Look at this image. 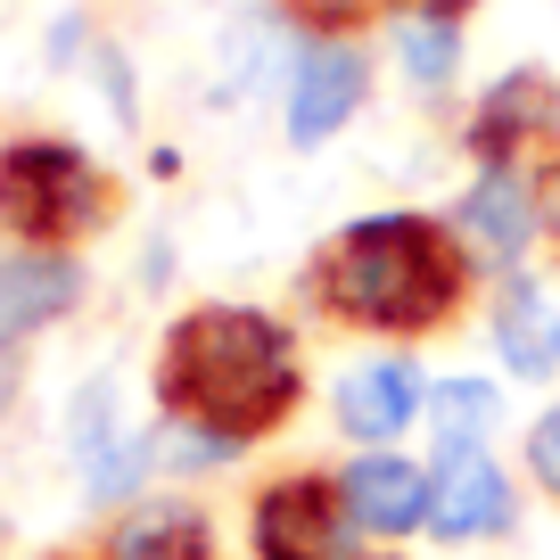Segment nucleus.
Listing matches in <instances>:
<instances>
[{"label":"nucleus","instance_id":"f257e3e1","mask_svg":"<svg viewBox=\"0 0 560 560\" xmlns=\"http://www.w3.org/2000/svg\"><path fill=\"white\" fill-rule=\"evenodd\" d=\"M478 256L462 247L454 223L420 207H387L363 223L330 231L305 264V298L338 322V330H371V338H429L470 305Z\"/></svg>","mask_w":560,"mask_h":560},{"label":"nucleus","instance_id":"f03ea898","mask_svg":"<svg viewBox=\"0 0 560 560\" xmlns=\"http://www.w3.org/2000/svg\"><path fill=\"white\" fill-rule=\"evenodd\" d=\"M158 404L174 429H198L223 454L272 438L305 404V363L289 322L264 305H190L158 347Z\"/></svg>","mask_w":560,"mask_h":560},{"label":"nucleus","instance_id":"7ed1b4c3","mask_svg":"<svg viewBox=\"0 0 560 560\" xmlns=\"http://www.w3.org/2000/svg\"><path fill=\"white\" fill-rule=\"evenodd\" d=\"M107 214H116V190L74 140H9L0 149V231L18 247H74Z\"/></svg>","mask_w":560,"mask_h":560},{"label":"nucleus","instance_id":"20e7f679","mask_svg":"<svg viewBox=\"0 0 560 560\" xmlns=\"http://www.w3.org/2000/svg\"><path fill=\"white\" fill-rule=\"evenodd\" d=\"M247 536H256V560H347V494H338V478L322 470H289L272 478V487L256 494V511H247Z\"/></svg>","mask_w":560,"mask_h":560},{"label":"nucleus","instance_id":"39448f33","mask_svg":"<svg viewBox=\"0 0 560 560\" xmlns=\"http://www.w3.org/2000/svg\"><path fill=\"white\" fill-rule=\"evenodd\" d=\"M438 494H429V536L438 544H494L520 527V494H511L503 462L487 445H438Z\"/></svg>","mask_w":560,"mask_h":560},{"label":"nucleus","instance_id":"423d86ee","mask_svg":"<svg viewBox=\"0 0 560 560\" xmlns=\"http://www.w3.org/2000/svg\"><path fill=\"white\" fill-rule=\"evenodd\" d=\"M544 140H560V83L544 67H511L503 83L470 107V124H462V149H470L478 165H520Z\"/></svg>","mask_w":560,"mask_h":560},{"label":"nucleus","instance_id":"0eeeda50","mask_svg":"<svg viewBox=\"0 0 560 560\" xmlns=\"http://www.w3.org/2000/svg\"><path fill=\"white\" fill-rule=\"evenodd\" d=\"M454 231H462V247H470L487 272L511 280L527 264V247L544 240L536 182H520V165H478V182L462 190V207H454Z\"/></svg>","mask_w":560,"mask_h":560},{"label":"nucleus","instance_id":"6e6552de","mask_svg":"<svg viewBox=\"0 0 560 560\" xmlns=\"http://www.w3.org/2000/svg\"><path fill=\"white\" fill-rule=\"evenodd\" d=\"M371 100V58L354 42H314L289 74V149H322L338 140Z\"/></svg>","mask_w":560,"mask_h":560},{"label":"nucleus","instance_id":"1a4fd4ad","mask_svg":"<svg viewBox=\"0 0 560 560\" xmlns=\"http://www.w3.org/2000/svg\"><path fill=\"white\" fill-rule=\"evenodd\" d=\"M338 494H347V520L354 536H412V527H429V494H438V478L420 470L412 454H396V445H371V454H354L347 470H338Z\"/></svg>","mask_w":560,"mask_h":560},{"label":"nucleus","instance_id":"9d476101","mask_svg":"<svg viewBox=\"0 0 560 560\" xmlns=\"http://www.w3.org/2000/svg\"><path fill=\"white\" fill-rule=\"evenodd\" d=\"M420 404H429V387H420V371L404 363V354H371V363H354L347 380L330 387V412L338 429H347L354 445H396L404 429L420 420Z\"/></svg>","mask_w":560,"mask_h":560},{"label":"nucleus","instance_id":"9b49d317","mask_svg":"<svg viewBox=\"0 0 560 560\" xmlns=\"http://www.w3.org/2000/svg\"><path fill=\"white\" fill-rule=\"evenodd\" d=\"M83 305V264L67 247H18V256H0V354L18 347V338L50 330Z\"/></svg>","mask_w":560,"mask_h":560},{"label":"nucleus","instance_id":"f8f14e48","mask_svg":"<svg viewBox=\"0 0 560 560\" xmlns=\"http://www.w3.org/2000/svg\"><path fill=\"white\" fill-rule=\"evenodd\" d=\"M494 354H503L511 380H552L560 371V305L544 298L527 272H511L503 289H494Z\"/></svg>","mask_w":560,"mask_h":560},{"label":"nucleus","instance_id":"ddd939ff","mask_svg":"<svg viewBox=\"0 0 560 560\" xmlns=\"http://www.w3.org/2000/svg\"><path fill=\"white\" fill-rule=\"evenodd\" d=\"M107 560H214V527L190 503H140L116 520Z\"/></svg>","mask_w":560,"mask_h":560},{"label":"nucleus","instance_id":"4468645a","mask_svg":"<svg viewBox=\"0 0 560 560\" xmlns=\"http://www.w3.org/2000/svg\"><path fill=\"white\" fill-rule=\"evenodd\" d=\"M396 58H404V74H412V91H445L454 67H462V25L404 9L396 18Z\"/></svg>","mask_w":560,"mask_h":560},{"label":"nucleus","instance_id":"2eb2a0df","mask_svg":"<svg viewBox=\"0 0 560 560\" xmlns=\"http://www.w3.org/2000/svg\"><path fill=\"white\" fill-rule=\"evenodd\" d=\"M494 412H503V396H494L487 380H445V387H429V420H438V445H487Z\"/></svg>","mask_w":560,"mask_h":560},{"label":"nucleus","instance_id":"dca6fc26","mask_svg":"<svg viewBox=\"0 0 560 560\" xmlns=\"http://www.w3.org/2000/svg\"><path fill=\"white\" fill-rule=\"evenodd\" d=\"M289 18L305 25L314 42H347V34H363L371 18H387V9H412V0H280Z\"/></svg>","mask_w":560,"mask_h":560},{"label":"nucleus","instance_id":"f3484780","mask_svg":"<svg viewBox=\"0 0 560 560\" xmlns=\"http://www.w3.org/2000/svg\"><path fill=\"white\" fill-rule=\"evenodd\" d=\"M527 478L560 503V404H552V412H536V429H527Z\"/></svg>","mask_w":560,"mask_h":560},{"label":"nucleus","instance_id":"a211bd4d","mask_svg":"<svg viewBox=\"0 0 560 560\" xmlns=\"http://www.w3.org/2000/svg\"><path fill=\"white\" fill-rule=\"evenodd\" d=\"M527 182H536V223H544V240L560 247V149H552V158H544Z\"/></svg>","mask_w":560,"mask_h":560},{"label":"nucleus","instance_id":"6ab92c4d","mask_svg":"<svg viewBox=\"0 0 560 560\" xmlns=\"http://www.w3.org/2000/svg\"><path fill=\"white\" fill-rule=\"evenodd\" d=\"M412 9H420V18H445V25H462V18L478 9V0H412Z\"/></svg>","mask_w":560,"mask_h":560},{"label":"nucleus","instance_id":"aec40b11","mask_svg":"<svg viewBox=\"0 0 560 560\" xmlns=\"http://www.w3.org/2000/svg\"><path fill=\"white\" fill-rule=\"evenodd\" d=\"M9 396H18V371H9V354H0V412H9Z\"/></svg>","mask_w":560,"mask_h":560}]
</instances>
